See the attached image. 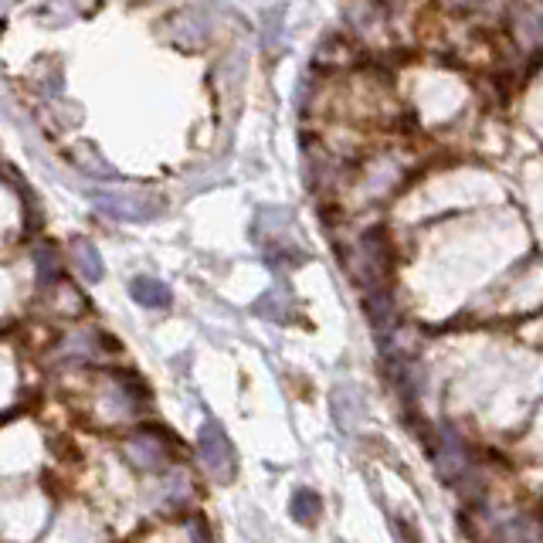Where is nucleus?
Instances as JSON below:
<instances>
[{
	"label": "nucleus",
	"instance_id": "nucleus-1",
	"mask_svg": "<svg viewBox=\"0 0 543 543\" xmlns=\"http://www.w3.org/2000/svg\"><path fill=\"white\" fill-rule=\"evenodd\" d=\"M96 208L116 221H153L167 204L146 191H112L96 197Z\"/></svg>",
	"mask_w": 543,
	"mask_h": 543
},
{
	"label": "nucleus",
	"instance_id": "nucleus-8",
	"mask_svg": "<svg viewBox=\"0 0 543 543\" xmlns=\"http://www.w3.org/2000/svg\"><path fill=\"white\" fill-rule=\"evenodd\" d=\"M520 543H530V540H520Z\"/></svg>",
	"mask_w": 543,
	"mask_h": 543
},
{
	"label": "nucleus",
	"instance_id": "nucleus-7",
	"mask_svg": "<svg viewBox=\"0 0 543 543\" xmlns=\"http://www.w3.org/2000/svg\"><path fill=\"white\" fill-rule=\"evenodd\" d=\"M38 265H41V275H45V279H51V272L58 275V262H51L48 252H38Z\"/></svg>",
	"mask_w": 543,
	"mask_h": 543
},
{
	"label": "nucleus",
	"instance_id": "nucleus-4",
	"mask_svg": "<svg viewBox=\"0 0 543 543\" xmlns=\"http://www.w3.org/2000/svg\"><path fill=\"white\" fill-rule=\"evenodd\" d=\"M129 292H133V299L146 309H163L170 306V289L163 286L160 279H150V275H140V279H133V286H129Z\"/></svg>",
	"mask_w": 543,
	"mask_h": 543
},
{
	"label": "nucleus",
	"instance_id": "nucleus-5",
	"mask_svg": "<svg viewBox=\"0 0 543 543\" xmlns=\"http://www.w3.org/2000/svg\"><path fill=\"white\" fill-rule=\"evenodd\" d=\"M289 513L296 516L299 523L313 527V523L323 516V499H320V493H316V489L299 486L296 493H292V499H289Z\"/></svg>",
	"mask_w": 543,
	"mask_h": 543
},
{
	"label": "nucleus",
	"instance_id": "nucleus-2",
	"mask_svg": "<svg viewBox=\"0 0 543 543\" xmlns=\"http://www.w3.org/2000/svg\"><path fill=\"white\" fill-rule=\"evenodd\" d=\"M197 452H201L204 469H208L218 482H231V479H235V469H238L235 448H231L228 435H224L221 425L208 421V425L197 432Z\"/></svg>",
	"mask_w": 543,
	"mask_h": 543
},
{
	"label": "nucleus",
	"instance_id": "nucleus-6",
	"mask_svg": "<svg viewBox=\"0 0 543 543\" xmlns=\"http://www.w3.org/2000/svg\"><path fill=\"white\" fill-rule=\"evenodd\" d=\"M72 255H75V265H79V272L85 275V279H89V282L102 279V258H99L92 241H75Z\"/></svg>",
	"mask_w": 543,
	"mask_h": 543
},
{
	"label": "nucleus",
	"instance_id": "nucleus-3",
	"mask_svg": "<svg viewBox=\"0 0 543 543\" xmlns=\"http://www.w3.org/2000/svg\"><path fill=\"white\" fill-rule=\"evenodd\" d=\"M126 455L133 459L136 465H143V469H160L163 462H167V452H163V442L153 435H136L126 442Z\"/></svg>",
	"mask_w": 543,
	"mask_h": 543
}]
</instances>
